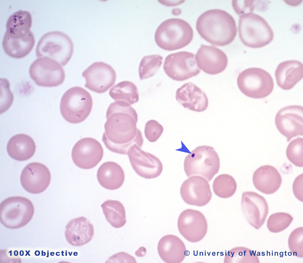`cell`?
Here are the masks:
<instances>
[{
    "instance_id": "1",
    "label": "cell",
    "mask_w": 303,
    "mask_h": 263,
    "mask_svg": "<svg viewBox=\"0 0 303 263\" xmlns=\"http://www.w3.org/2000/svg\"><path fill=\"white\" fill-rule=\"evenodd\" d=\"M106 117L102 140L108 150L126 155L133 145L142 147L144 140L137 127L138 114L130 105L122 102L112 103L107 109Z\"/></svg>"
},
{
    "instance_id": "2",
    "label": "cell",
    "mask_w": 303,
    "mask_h": 263,
    "mask_svg": "<svg viewBox=\"0 0 303 263\" xmlns=\"http://www.w3.org/2000/svg\"><path fill=\"white\" fill-rule=\"evenodd\" d=\"M196 29L202 38L215 46L229 44L237 34L233 17L226 11L218 9L209 10L202 13L197 19Z\"/></svg>"
},
{
    "instance_id": "3",
    "label": "cell",
    "mask_w": 303,
    "mask_h": 263,
    "mask_svg": "<svg viewBox=\"0 0 303 263\" xmlns=\"http://www.w3.org/2000/svg\"><path fill=\"white\" fill-rule=\"evenodd\" d=\"M193 29L189 23L178 18H171L162 22L157 29L155 39L161 48L171 51L182 48L191 42Z\"/></svg>"
},
{
    "instance_id": "4",
    "label": "cell",
    "mask_w": 303,
    "mask_h": 263,
    "mask_svg": "<svg viewBox=\"0 0 303 263\" xmlns=\"http://www.w3.org/2000/svg\"><path fill=\"white\" fill-rule=\"evenodd\" d=\"M238 30L242 42L251 48L264 46L273 39V32L267 22L259 15L253 13L240 15Z\"/></svg>"
},
{
    "instance_id": "5",
    "label": "cell",
    "mask_w": 303,
    "mask_h": 263,
    "mask_svg": "<svg viewBox=\"0 0 303 263\" xmlns=\"http://www.w3.org/2000/svg\"><path fill=\"white\" fill-rule=\"evenodd\" d=\"M92 105L90 93L83 88L76 86L68 89L63 95L60 103V111L66 121L72 123H78L87 118Z\"/></svg>"
},
{
    "instance_id": "6",
    "label": "cell",
    "mask_w": 303,
    "mask_h": 263,
    "mask_svg": "<svg viewBox=\"0 0 303 263\" xmlns=\"http://www.w3.org/2000/svg\"><path fill=\"white\" fill-rule=\"evenodd\" d=\"M184 166L188 177L200 175L210 181L218 172L220 159L213 147L199 146L186 157Z\"/></svg>"
},
{
    "instance_id": "7",
    "label": "cell",
    "mask_w": 303,
    "mask_h": 263,
    "mask_svg": "<svg viewBox=\"0 0 303 263\" xmlns=\"http://www.w3.org/2000/svg\"><path fill=\"white\" fill-rule=\"evenodd\" d=\"M73 51V42L68 35L60 31H53L45 33L40 38L36 54L38 58L48 57L65 66L70 59Z\"/></svg>"
},
{
    "instance_id": "8",
    "label": "cell",
    "mask_w": 303,
    "mask_h": 263,
    "mask_svg": "<svg viewBox=\"0 0 303 263\" xmlns=\"http://www.w3.org/2000/svg\"><path fill=\"white\" fill-rule=\"evenodd\" d=\"M34 212L33 205L28 199L21 196L10 197L0 204V222L8 228H19L31 221Z\"/></svg>"
},
{
    "instance_id": "9",
    "label": "cell",
    "mask_w": 303,
    "mask_h": 263,
    "mask_svg": "<svg viewBox=\"0 0 303 263\" xmlns=\"http://www.w3.org/2000/svg\"><path fill=\"white\" fill-rule=\"evenodd\" d=\"M238 87L241 92L250 98L260 99L269 95L272 91L274 83L270 74L261 68L245 69L238 75Z\"/></svg>"
},
{
    "instance_id": "10",
    "label": "cell",
    "mask_w": 303,
    "mask_h": 263,
    "mask_svg": "<svg viewBox=\"0 0 303 263\" xmlns=\"http://www.w3.org/2000/svg\"><path fill=\"white\" fill-rule=\"evenodd\" d=\"M29 73L37 85L43 87L58 86L65 78L64 70L60 63L46 57L35 60L30 67Z\"/></svg>"
},
{
    "instance_id": "11",
    "label": "cell",
    "mask_w": 303,
    "mask_h": 263,
    "mask_svg": "<svg viewBox=\"0 0 303 263\" xmlns=\"http://www.w3.org/2000/svg\"><path fill=\"white\" fill-rule=\"evenodd\" d=\"M167 75L172 79L183 81L197 75L201 70L197 66L194 53L180 51L168 55L163 66Z\"/></svg>"
},
{
    "instance_id": "12",
    "label": "cell",
    "mask_w": 303,
    "mask_h": 263,
    "mask_svg": "<svg viewBox=\"0 0 303 263\" xmlns=\"http://www.w3.org/2000/svg\"><path fill=\"white\" fill-rule=\"evenodd\" d=\"M177 226L180 234L188 241L193 243L201 241L208 230L206 218L200 211L192 209L184 210L180 214Z\"/></svg>"
},
{
    "instance_id": "13",
    "label": "cell",
    "mask_w": 303,
    "mask_h": 263,
    "mask_svg": "<svg viewBox=\"0 0 303 263\" xmlns=\"http://www.w3.org/2000/svg\"><path fill=\"white\" fill-rule=\"evenodd\" d=\"M85 79V87L96 93L106 92L115 84L116 72L109 64L102 62H95L82 72Z\"/></svg>"
},
{
    "instance_id": "14",
    "label": "cell",
    "mask_w": 303,
    "mask_h": 263,
    "mask_svg": "<svg viewBox=\"0 0 303 263\" xmlns=\"http://www.w3.org/2000/svg\"><path fill=\"white\" fill-rule=\"evenodd\" d=\"M103 149L100 143L91 137H85L78 141L72 151V160L78 167L89 169L95 167L102 160Z\"/></svg>"
},
{
    "instance_id": "15",
    "label": "cell",
    "mask_w": 303,
    "mask_h": 263,
    "mask_svg": "<svg viewBox=\"0 0 303 263\" xmlns=\"http://www.w3.org/2000/svg\"><path fill=\"white\" fill-rule=\"evenodd\" d=\"M136 144L128 150L127 154L131 166L137 174L147 179L159 176L163 170V165L155 155L142 150Z\"/></svg>"
},
{
    "instance_id": "16",
    "label": "cell",
    "mask_w": 303,
    "mask_h": 263,
    "mask_svg": "<svg viewBox=\"0 0 303 263\" xmlns=\"http://www.w3.org/2000/svg\"><path fill=\"white\" fill-rule=\"evenodd\" d=\"M276 126L289 142L293 138L303 135V108L291 105L281 109L275 117Z\"/></svg>"
},
{
    "instance_id": "17",
    "label": "cell",
    "mask_w": 303,
    "mask_h": 263,
    "mask_svg": "<svg viewBox=\"0 0 303 263\" xmlns=\"http://www.w3.org/2000/svg\"><path fill=\"white\" fill-rule=\"evenodd\" d=\"M241 210L248 222L256 229L264 224L268 213V204L265 198L251 191L242 193Z\"/></svg>"
},
{
    "instance_id": "18",
    "label": "cell",
    "mask_w": 303,
    "mask_h": 263,
    "mask_svg": "<svg viewBox=\"0 0 303 263\" xmlns=\"http://www.w3.org/2000/svg\"><path fill=\"white\" fill-rule=\"evenodd\" d=\"M180 194L186 203L198 207L207 204L212 196L208 181L203 177L197 176L190 177L184 181Z\"/></svg>"
},
{
    "instance_id": "19",
    "label": "cell",
    "mask_w": 303,
    "mask_h": 263,
    "mask_svg": "<svg viewBox=\"0 0 303 263\" xmlns=\"http://www.w3.org/2000/svg\"><path fill=\"white\" fill-rule=\"evenodd\" d=\"M51 179L50 171L45 165L34 162L27 164L23 170L20 182L23 188L32 194L41 193L49 186Z\"/></svg>"
},
{
    "instance_id": "20",
    "label": "cell",
    "mask_w": 303,
    "mask_h": 263,
    "mask_svg": "<svg viewBox=\"0 0 303 263\" xmlns=\"http://www.w3.org/2000/svg\"><path fill=\"white\" fill-rule=\"evenodd\" d=\"M198 67L205 73L216 75L226 68L228 59L221 49L213 46L201 44L195 56Z\"/></svg>"
},
{
    "instance_id": "21",
    "label": "cell",
    "mask_w": 303,
    "mask_h": 263,
    "mask_svg": "<svg viewBox=\"0 0 303 263\" xmlns=\"http://www.w3.org/2000/svg\"><path fill=\"white\" fill-rule=\"evenodd\" d=\"M35 43L34 36L31 31L13 32L6 31L2 44L7 55L13 58L21 59L30 52Z\"/></svg>"
},
{
    "instance_id": "22",
    "label": "cell",
    "mask_w": 303,
    "mask_h": 263,
    "mask_svg": "<svg viewBox=\"0 0 303 263\" xmlns=\"http://www.w3.org/2000/svg\"><path fill=\"white\" fill-rule=\"evenodd\" d=\"M175 98L184 108L194 111H203L208 105L206 93L191 82L184 84L177 89Z\"/></svg>"
},
{
    "instance_id": "23",
    "label": "cell",
    "mask_w": 303,
    "mask_h": 263,
    "mask_svg": "<svg viewBox=\"0 0 303 263\" xmlns=\"http://www.w3.org/2000/svg\"><path fill=\"white\" fill-rule=\"evenodd\" d=\"M94 234L93 225L83 216L71 220L65 227V238L73 246H81L88 243L92 239Z\"/></svg>"
},
{
    "instance_id": "24",
    "label": "cell",
    "mask_w": 303,
    "mask_h": 263,
    "mask_svg": "<svg viewBox=\"0 0 303 263\" xmlns=\"http://www.w3.org/2000/svg\"><path fill=\"white\" fill-rule=\"evenodd\" d=\"M252 180L257 190L264 194H270L275 193L279 188L282 178L275 167L265 165L258 167L255 171Z\"/></svg>"
},
{
    "instance_id": "25",
    "label": "cell",
    "mask_w": 303,
    "mask_h": 263,
    "mask_svg": "<svg viewBox=\"0 0 303 263\" xmlns=\"http://www.w3.org/2000/svg\"><path fill=\"white\" fill-rule=\"evenodd\" d=\"M278 85L285 90L293 88L303 77V66L300 61L291 60L283 62L275 73Z\"/></svg>"
},
{
    "instance_id": "26",
    "label": "cell",
    "mask_w": 303,
    "mask_h": 263,
    "mask_svg": "<svg viewBox=\"0 0 303 263\" xmlns=\"http://www.w3.org/2000/svg\"><path fill=\"white\" fill-rule=\"evenodd\" d=\"M157 249L159 256L166 263H181L186 256L185 244L179 238L174 235L163 237L158 242Z\"/></svg>"
},
{
    "instance_id": "27",
    "label": "cell",
    "mask_w": 303,
    "mask_h": 263,
    "mask_svg": "<svg viewBox=\"0 0 303 263\" xmlns=\"http://www.w3.org/2000/svg\"><path fill=\"white\" fill-rule=\"evenodd\" d=\"M97 177L103 187L109 190H115L122 185L125 175L119 165L114 162L107 161L103 163L98 168Z\"/></svg>"
},
{
    "instance_id": "28",
    "label": "cell",
    "mask_w": 303,
    "mask_h": 263,
    "mask_svg": "<svg viewBox=\"0 0 303 263\" xmlns=\"http://www.w3.org/2000/svg\"><path fill=\"white\" fill-rule=\"evenodd\" d=\"M36 148L35 142L30 137L24 134H18L10 139L7 150L11 158L22 161L31 158L35 152Z\"/></svg>"
},
{
    "instance_id": "29",
    "label": "cell",
    "mask_w": 303,
    "mask_h": 263,
    "mask_svg": "<svg viewBox=\"0 0 303 263\" xmlns=\"http://www.w3.org/2000/svg\"><path fill=\"white\" fill-rule=\"evenodd\" d=\"M110 96L115 102H122L130 105L139 100L138 89L132 82L124 81L113 86L109 92Z\"/></svg>"
},
{
    "instance_id": "30",
    "label": "cell",
    "mask_w": 303,
    "mask_h": 263,
    "mask_svg": "<svg viewBox=\"0 0 303 263\" xmlns=\"http://www.w3.org/2000/svg\"><path fill=\"white\" fill-rule=\"evenodd\" d=\"M107 221L113 227L119 228L125 224V211L123 204L117 200H107L101 205Z\"/></svg>"
},
{
    "instance_id": "31",
    "label": "cell",
    "mask_w": 303,
    "mask_h": 263,
    "mask_svg": "<svg viewBox=\"0 0 303 263\" xmlns=\"http://www.w3.org/2000/svg\"><path fill=\"white\" fill-rule=\"evenodd\" d=\"M237 187V184L234 178L227 174H222L217 176L212 184L215 194L218 197L223 198L232 196L236 191Z\"/></svg>"
},
{
    "instance_id": "32",
    "label": "cell",
    "mask_w": 303,
    "mask_h": 263,
    "mask_svg": "<svg viewBox=\"0 0 303 263\" xmlns=\"http://www.w3.org/2000/svg\"><path fill=\"white\" fill-rule=\"evenodd\" d=\"M224 263H260L254 251L244 247H237L229 250L224 257Z\"/></svg>"
},
{
    "instance_id": "33",
    "label": "cell",
    "mask_w": 303,
    "mask_h": 263,
    "mask_svg": "<svg viewBox=\"0 0 303 263\" xmlns=\"http://www.w3.org/2000/svg\"><path fill=\"white\" fill-rule=\"evenodd\" d=\"M32 23V17L30 13L27 11L19 10L9 17L6 24V30L29 31Z\"/></svg>"
},
{
    "instance_id": "34",
    "label": "cell",
    "mask_w": 303,
    "mask_h": 263,
    "mask_svg": "<svg viewBox=\"0 0 303 263\" xmlns=\"http://www.w3.org/2000/svg\"><path fill=\"white\" fill-rule=\"evenodd\" d=\"M163 57L158 54L144 56L140 62L138 73L140 79H147L154 75L161 67Z\"/></svg>"
},
{
    "instance_id": "35",
    "label": "cell",
    "mask_w": 303,
    "mask_h": 263,
    "mask_svg": "<svg viewBox=\"0 0 303 263\" xmlns=\"http://www.w3.org/2000/svg\"><path fill=\"white\" fill-rule=\"evenodd\" d=\"M293 220L292 216L286 212H277L271 214L267 222L268 229L271 232L277 233L285 230Z\"/></svg>"
},
{
    "instance_id": "36",
    "label": "cell",
    "mask_w": 303,
    "mask_h": 263,
    "mask_svg": "<svg viewBox=\"0 0 303 263\" xmlns=\"http://www.w3.org/2000/svg\"><path fill=\"white\" fill-rule=\"evenodd\" d=\"M302 138L298 137L292 140L288 145L286 155L288 159L295 166L302 167L303 162Z\"/></svg>"
},
{
    "instance_id": "37",
    "label": "cell",
    "mask_w": 303,
    "mask_h": 263,
    "mask_svg": "<svg viewBox=\"0 0 303 263\" xmlns=\"http://www.w3.org/2000/svg\"><path fill=\"white\" fill-rule=\"evenodd\" d=\"M303 227L297 228L291 233L288 240L290 251L294 256L303 258Z\"/></svg>"
},
{
    "instance_id": "38",
    "label": "cell",
    "mask_w": 303,
    "mask_h": 263,
    "mask_svg": "<svg viewBox=\"0 0 303 263\" xmlns=\"http://www.w3.org/2000/svg\"><path fill=\"white\" fill-rule=\"evenodd\" d=\"M0 91L1 114L9 109L14 99L13 94L10 89L9 83L6 79H0Z\"/></svg>"
},
{
    "instance_id": "39",
    "label": "cell",
    "mask_w": 303,
    "mask_h": 263,
    "mask_svg": "<svg viewBox=\"0 0 303 263\" xmlns=\"http://www.w3.org/2000/svg\"><path fill=\"white\" fill-rule=\"evenodd\" d=\"M164 130L163 126L156 120H150L145 125L144 133L146 138L151 142L156 141Z\"/></svg>"
},
{
    "instance_id": "40",
    "label": "cell",
    "mask_w": 303,
    "mask_h": 263,
    "mask_svg": "<svg viewBox=\"0 0 303 263\" xmlns=\"http://www.w3.org/2000/svg\"><path fill=\"white\" fill-rule=\"evenodd\" d=\"M235 1L236 3L232 1L233 6L235 11L239 15L245 14V12H251L253 11L254 8L253 0H245V3H238L236 0Z\"/></svg>"
},
{
    "instance_id": "41",
    "label": "cell",
    "mask_w": 303,
    "mask_h": 263,
    "mask_svg": "<svg viewBox=\"0 0 303 263\" xmlns=\"http://www.w3.org/2000/svg\"><path fill=\"white\" fill-rule=\"evenodd\" d=\"M292 189L296 197L303 202V174L295 179L293 183Z\"/></svg>"
}]
</instances>
